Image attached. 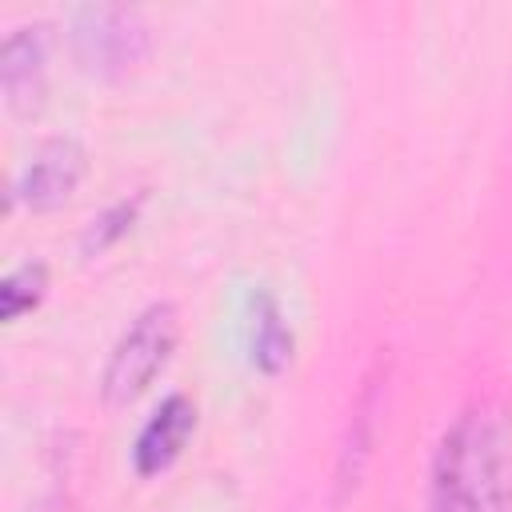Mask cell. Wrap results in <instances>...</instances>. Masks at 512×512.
I'll list each match as a JSON object with an SVG mask.
<instances>
[{"label": "cell", "instance_id": "cell-6", "mask_svg": "<svg viewBox=\"0 0 512 512\" xmlns=\"http://www.w3.org/2000/svg\"><path fill=\"white\" fill-rule=\"evenodd\" d=\"M0 84L16 112H28L44 96V40L40 28H16L0 52Z\"/></svg>", "mask_w": 512, "mask_h": 512}, {"label": "cell", "instance_id": "cell-8", "mask_svg": "<svg viewBox=\"0 0 512 512\" xmlns=\"http://www.w3.org/2000/svg\"><path fill=\"white\" fill-rule=\"evenodd\" d=\"M48 288V272L44 264H20L16 272L4 276V288H0V308H4V320H20L28 308L40 304Z\"/></svg>", "mask_w": 512, "mask_h": 512}, {"label": "cell", "instance_id": "cell-7", "mask_svg": "<svg viewBox=\"0 0 512 512\" xmlns=\"http://www.w3.org/2000/svg\"><path fill=\"white\" fill-rule=\"evenodd\" d=\"M248 348H252V364L264 372H280L292 356V328L284 320V312L276 308V300L268 292L252 296V316H248Z\"/></svg>", "mask_w": 512, "mask_h": 512}, {"label": "cell", "instance_id": "cell-5", "mask_svg": "<svg viewBox=\"0 0 512 512\" xmlns=\"http://www.w3.org/2000/svg\"><path fill=\"white\" fill-rule=\"evenodd\" d=\"M192 428H196V408H192V400H188V396H168V400L152 412V420L140 428V436H136V472H140V476L164 472V468L184 452Z\"/></svg>", "mask_w": 512, "mask_h": 512}, {"label": "cell", "instance_id": "cell-4", "mask_svg": "<svg viewBox=\"0 0 512 512\" xmlns=\"http://www.w3.org/2000/svg\"><path fill=\"white\" fill-rule=\"evenodd\" d=\"M84 176V152L76 140H48L32 152V160L20 168L16 184H12V200L44 212V208H56L64 204L76 184Z\"/></svg>", "mask_w": 512, "mask_h": 512}, {"label": "cell", "instance_id": "cell-1", "mask_svg": "<svg viewBox=\"0 0 512 512\" xmlns=\"http://www.w3.org/2000/svg\"><path fill=\"white\" fill-rule=\"evenodd\" d=\"M428 512H512V424L500 404H472L444 432Z\"/></svg>", "mask_w": 512, "mask_h": 512}, {"label": "cell", "instance_id": "cell-2", "mask_svg": "<svg viewBox=\"0 0 512 512\" xmlns=\"http://www.w3.org/2000/svg\"><path fill=\"white\" fill-rule=\"evenodd\" d=\"M176 312L172 304H152L144 308L128 332L116 340L112 356H108V368H104V400L108 404H128L136 400L152 376L168 364L172 348H176Z\"/></svg>", "mask_w": 512, "mask_h": 512}, {"label": "cell", "instance_id": "cell-3", "mask_svg": "<svg viewBox=\"0 0 512 512\" xmlns=\"http://www.w3.org/2000/svg\"><path fill=\"white\" fill-rule=\"evenodd\" d=\"M76 48L84 68L112 76L140 60L144 52V28L136 12L124 8H84L76 20Z\"/></svg>", "mask_w": 512, "mask_h": 512}, {"label": "cell", "instance_id": "cell-9", "mask_svg": "<svg viewBox=\"0 0 512 512\" xmlns=\"http://www.w3.org/2000/svg\"><path fill=\"white\" fill-rule=\"evenodd\" d=\"M132 216H136V204H116L108 216H100V228H92V232H88L84 248H88V252H92V248H96V252H100V248H108V244H112V240L132 224Z\"/></svg>", "mask_w": 512, "mask_h": 512}]
</instances>
